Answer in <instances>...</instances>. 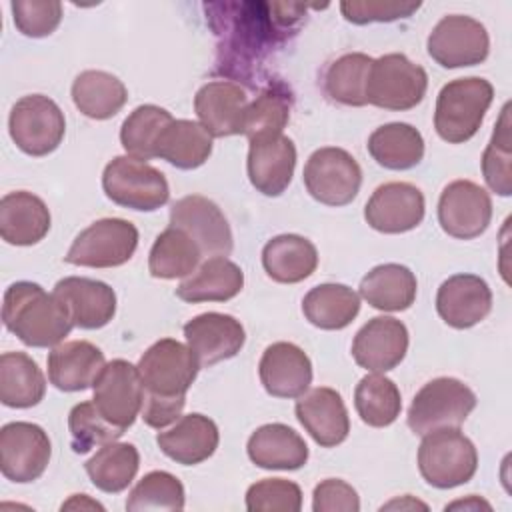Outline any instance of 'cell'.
<instances>
[{
  "mask_svg": "<svg viewBox=\"0 0 512 512\" xmlns=\"http://www.w3.org/2000/svg\"><path fill=\"white\" fill-rule=\"evenodd\" d=\"M302 312L320 330H342L358 316L360 296L346 284H318L302 298Z\"/></svg>",
  "mask_w": 512,
  "mask_h": 512,
  "instance_id": "34",
  "label": "cell"
},
{
  "mask_svg": "<svg viewBox=\"0 0 512 512\" xmlns=\"http://www.w3.org/2000/svg\"><path fill=\"white\" fill-rule=\"evenodd\" d=\"M354 406L364 424L372 428L390 426L402 410L400 390L390 378L372 372L356 384Z\"/></svg>",
  "mask_w": 512,
  "mask_h": 512,
  "instance_id": "42",
  "label": "cell"
},
{
  "mask_svg": "<svg viewBox=\"0 0 512 512\" xmlns=\"http://www.w3.org/2000/svg\"><path fill=\"white\" fill-rule=\"evenodd\" d=\"M52 456L46 430L32 422H8L0 430V470L4 478L26 484L38 480Z\"/></svg>",
  "mask_w": 512,
  "mask_h": 512,
  "instance_id": "14",
  "label": "cell"
},
{
  "mask_svg": "<svg viewBox=\"0 0 512 512\" xmlns=\"http://www.w3.org/2000/svg\"><path fill=\"white\" fill-rule=\"evenodd\" d=\"M128 100V90L120 78L104 70H84L72 82L74 106L92 120L116 116Z\"/></svg>",
  "mask_w": 512,
  "mask_h": 512,
  "instance_id": "33",
  "label": "cell"
},
{
  "mask_svg": "<svg viewBox=\"0 0 512 512\" xmlns=\"http://www.w3.org/2000/svg\"><path fill=\"white\" fill-rule=\"evenodd\" d=\"M424 212V194L410 182L380 184L364 206L368 226L382 234L414 230L424 220Z\"/></svg>",
  "mask_w": 512,
  "mask_h": 512,
  "instance_id": "17",
  "label": "cell"
},
{
  "mask_svg": "<svg viewBox=\"0 0 512 512\" xmlns=\"http://www.w3.org/2000/svg\"><path fill=\"white\" fill-rule=\"evenodd\" d=\"M302 180L316 202L326 206H346L358 196L362 170L350 152L326 146L310 154Z\"/></svg>",
  "mask_w": 512,
  "mask_h": 512,
  "instance_id": "11",
  "label": "cell"
},
{
  "mask_svg": "<svg viewBox=\"0 0 512 512\" xmlns=\"http://www.w3.org/2000/svg\"><path fill=\"white\" fill-rule=\"evenodd\" d=\"M420 8V2H340L342 16L352 24L394 22L408 18Z\"/></svg>",
  "mask_w": 512,
  "mask_h": 512,
  "instance_id": "49",
  "label": "cell"
},
{
  "mask_svg": "<svg viewBox=\"0 0 512 512\" xmlns=\"http://www.w3.org/2000/svg\"><path fill=\"white\" fill-rule=\"evenodd\" d=\"M368 54L350 52L336 58L322 76L324 94L342 106H366V82L372 66Z\"/></svg>",
  "mask_w": 512,
  "mask_h": 512,
  "instance_id": "41",
  "label": "cell"
},
{
  "mask_svg": "<svg viewBox=\"0 0 512 512\" xmlns=\"http://www.w3.org/2000/svg\"><path fill=\"white\" fill-rule=\"evenodd\" d=\"M246 508L250 512H298L302 490L292 480L264 478L246 490Z\"/></svg>",
  "mask_w": 512,
  "mask_h": 512,
  "instance_id": "47",
  "label": "cell"
},
{
  "mask_svg": "<svg viewBox=\"0 0 512 512\" xmlns=\"http://www.w3.org/2000/svg\"><path fill=\"white\" fill-rule=\"evenodd\" d=\"M104 366V354L92 342H60L48 354V380L62 392H78L92 388Z\"/></svg>",
  "mask_w": 512,
  "mask_h": 512,
  "instance_id": "27",
  "label": "cell"
},
{
  "mask_svg": "<svg viewBox=\"0 0 512 512\" xmlns=\"http://www.w3.org/2000/svg\"><path fill=\"white\" fill-rule=\"evenodd\" d=\"M248 178L264 196H280L292 182L296 168V146L284 136H266L248 140Z\"/></svg>",
  "mask_w": 512,
  "mask_h": 512,
  "instance_id": "22",
  "label": "cell"
},
{
  "mask_svg": "<svg viewBox=\"0 0 512 512\" xmlns=\"http://www.w3.org/2000/svg\"><path fill=\"white\" fill-rule=\"evenodd\" d=\"M408 352V328L392 316L370 318L354 336L352 356L370 372L396 368Z\"/></svg>",
  "mask_w": 512,
  "mask_h": 512,
  "instance_id": "20",
  "label": "cell"
},
{
  "mask_svg": "<svg viewBox=\"0 0 512 512\" xmlns=\"http://www.w3.org/2000/svg\"><path fill=\"white\" fill-rule=\"evenodd\" d=\"M314 512H358V492L340 478H326L312 492Z\"/></svg>",
  "mask_w": 512,
  "mask_h": 512,
  "instance_id": "50",
  "label": "cell"
},
{
  "mask_svg": "<svg viewBox=\"0 0 512 512\" xmlns=\"http://www.w3.org/2000/svg\"><path fill=\"white\" fill-rule=\"evenodd\" d=\"M368 152L386 170H410L424 158L422 134L406 122H390L368 138Z\"/></svg>",
  "mask_w": 512,
  "mask_h": 512,
  "instance_id": "36",
  "label": "cell"
},
{
  "mask_svg": "<svg viewBox=\"0 0 512 512\" xmlns=\"http://www.w3.org/2000/svg\"><path fill=\"white\" fill-rule=\"evenodd\" d=\"M64 508H66V510H68V508H98V510H104L102 504L90 500L86 494H74L68 502L62 504V510H64Z\"/></svg>",
  "mask_w": 512,
  "mask_h": 512,
  "instance_id": "51",
  "label": "cell"
},
{
  "mask_svg": "<svg viewBox=\"0 0 512 512\" xmlns=\"http://www.w3.org/2000/svg\"><path fill=\"white\" fill-rule=\"evenodd\" d=\"M476 408V394L458 378L440 376L426 382L408 408V426L424 436L440 428H458Z\"/></svg>",
  "mask_w": 512,
  "mask_h": 512,
  "instance_id": "7",
  "label": "cell"
},
{
  "mask_svg": "<svg viewBox=\"0 0 512 512\" xmlns=\"http://www.w3.org/2000/svg\"><path fill=\"white\" fill-rule=\"evenodd\" d=\"M140 468V454L130 442H108L88 462L86 474L92 484L108 494L126 490Z\"/></svg>",
  "mask_w": 512,
  "mask_h": 512,
  "instance_id": "40",
  "label": "cell"
},
{
  "mask_svg": "<svg viewBox=\"0 0 512 512\" xmlns=\"http://www.w3.org/2000/svg\"><path fill=\"white\" fill-rule=\"evenodd\" d=\"M244 286V272L226 256H212L202 262L190 276H186L176 296L184 302H226L240 294Z\"/></svg>",
  "mask_w": 512,
  "mask_h": 512,
  "instance_id": "30",
  "label": "cell"
},
{
  "mask_svg": "<svg viewBox=\"0 0 512 512\" xmlns=\"http://www.w3.org/2000/svg\"><path fill=\"white\" fill-rule=\"evenodd\" d=\"M262 266L274 282L296 284L314 274L318 250L300 234H280L264 244Z\"/></svg>",
  "mask_w": 512,
  "mask_h": 512,
  "instance_id": "31",
  "label": "cell"
},
{
  "mask_svg": "<svg viewBox=\"0 0 512 512\" xmlns=\"http://www.w3.org/2000/svg\"><path fill=\"white\" fill-rule=\"evenodd\" d=\"M200 364L188 344L174 338L154 342L138 360L144 384L142 420L156 430L166 428L182 416L186 392L196 380Z\"/></svg>",
  "mask_w": 512,
  "mask_h": 512,
  "instance_id": "2",
  "label": "cell"
},
{
  "mask_svg": "<svg viewBox=\"0 0 512 512\" xmlns=\"http://www.w3.org/2000/svg\"><path fill=\"white\" fill-rule=\"evenodd\" d=\"M426 48L442 68H464L482 64L488 58L490 38L476 18L450 14L432 28Z\"/></svg>",
  "mask_w": 512,
  "mask_h": 512,
  "instance_id": "12",
  "label": "cell"
},
{
  "mask_svg": "<svg viewBox=\"0 0 512 512\" xmlns=\"http://www.w3.org/2000/svg\"><path fill=\"white\" fill-rule=\"evenodd\" d=\"M170 226L184 230L200 248L202 256H228L234 240L224 212L206 196L190 194L170 208Z\"/></svg>",
  "mask_w": 512,
  "mask_h": 512,
  "instance_id": "16",
  "label": "cell"
},
{
  "mask_svg": "<svg viewBox=\"0 0 512 512\" xmlns=\"http://www.w3.org/2000/svg\"><path fill=\"white\" fill-rule=\"evenodd\" d=\"M46 394V380L26 352L0 356V400L8 408H32Z\"/></svg>",
  "mask_w": 512,
  "mask_h": 512,
  "instance_id": "37",
  "label": "cell"
},
{
  "mask_svg": "<svg viewBox=\"0 0 512 512\" xmlns=\"http://www.w3.org/2000/svg\"><path fill=\"white\" fill-rule=\"evenodd\" d=\"M102 188L114 204L140 212H154L170 198L166 176L146 160L128 154L106 164Z\"/></svg>",
  "mask_w": 512,
  "mask_h": 512,
  "instance_id": "6",
  "label": "cell"
},
{
  "mask_svg": "<svg viewBox=\"0 0 512 512\" xmlns=\"http://www.w3.org/2000/svg\"><path fill=\"white\" fill-rule=\"evenodd\" d=\"M492 220L490 194L472 180L450 182L438 200L442 230L458 240H472L486 232Z\"/></svg>",
  "mask_w": 512,
  "mask_h": 512,
  "instance_id": "15",
  "label": "cell"
},
{
  "mask_svg": "<svg viewBox=\"0 0 512 512\" xmlns=\"http://www.w3.org/2000/svg\"><path fill=\"white\" fill-rule=\"evenodd\" d=\"M184 508V486L182 482L164 470L148 472L130 490L126 510H182Z\"/></svg>",
  "mask_w": 512,
  "mask_h": 512,
  "instance_id": "44",
  "label": "cell"
},
{
  "mask_svg": "<svg viewBox=\"0 0 512 512\" xmlns=\"http://www.w3.org/2000/svg\"><path fill=\"white\" fill-rule=\"evenodd\" d=\"M428 90V74L420 64H414L400 52L384 54L372 60L366 102L384 110H410L418 106Z\"/></svg>",
  "mask_w": 512,
  "mask_h": 512,
  "instance_id": "8",
  "label": "cell"
},
{
  "mask_svg": "<svg viewBox=\"0 0 512 512\" xmlns=\"http://www.w3.org/2000/svg\"><path fill=\"white\" fill-rule=\"evenodd\" d=\"M478 468V452L460 428H440L424 434L418 448L422 478L440 490L456 488L472 480Z\"/></svg>",
  "mask_w": 512,
  "mask_h": 512,
  "instance_id": "5",
  "label": "cell"
},
{
  "mask_svg": "<svg viewBox=\"0 0 512 512\" xmlns=\"http://www.w3.org/2000/svg\"><path fill=\"white\" fill-rule=\"evenodd\" d=\"M494 88L486 78L468 76L456 78L442 86L436 98L434 128L448 144L468 142L492 104Z\"/></svg>",
  "mask_w": 512,
  "mask_h": 512,
  "instance_id": "4",
  "label": "cell"
},
{
  "mask_svg": "<svg viewBox=\"0 0 512 512\" xmlns=\"http://www.w3.org/2000/svg\"><path fill=\"white\" fill-rule=\"evenodd\" d=\"M212 154V136L200 122L172 120L160 134L156 144V158L180 170H194L202 166Z\"/></svg>",
  "mask_w": 512,
  "mask_h": 512,
  "instance_id": "35",
  "label": "cell"
},
{
  "mask_svg": "<svg viewBox=\"0 0 512 512\" xmlns=\"http://www.w3.org/2000/svg\"><path fill=\"white\" fill-rule=\"evenodd\" d=\"M14 26L30 38L52 34L62 20V4L58 0H14Z\"/></svg>",
  "mask_w": 512,
  "mask_h": 512,
  "instance_id": "48",
  "label": "cell"
},
{
  "mask_svg": "<svg viewBox=\"0 0 512 512\" xmlns=\"http://www.w3.org/2000/svg\"><path fill=\"white\" fill-rule=\"evenodd\" d=\"M184 338L200 368H206L236 356L246 342V332L230 314L204 312L184 324Z\"/></svg>",
  "mask_w": 512,
  "mask_h": 512,
  "instance_id": "18",
  "label": "cell"
},
{
  "mask_svg": "<svg viewBox=\"0 0 512 512\" xmlns=\"http://www.w3.org/2000/svg\"><path fill=\"white\" fill-rule=\"evenodd\" d=\"M438 316L456 330L482 322L492 310V290L476 274H454L444 280L436 294Z\"/></svg>",
  "mask_w": 512,
  "mask_h": 512,
  "instance_id": "21",
  "label": "cell"
},
{
  "mask_svg": "<svg viewBox=\"0 0 512 512\" xmlns=\"http://www.w3.org/2000/svg\"><path fill=\"white\" fill-rule=\"evenodd\" d=\"M172 120V114L156 104H142L134 108L120 128L122 148L128 156L140 160L156 158L158 138Z\"/></svg>",
  "mask_w": 512,
  "mask_h": 512,
  "instance_id": "43",
  "label": "cell"
},
{
  "mask_svg": "<svg viewBox=\"0 0 512 512\" xmlns=\"http://www.w3.org/2000/svg\"><path fill=\"white\" fill-rule=\"evenodd\" d=\"M136 248L138 228L130 220L100 218L74 238L64 260L86 268H114L126 264Z\"/></svg>",
  "mask_w": 512,
  "mask_h": 512,
  "instance_id": "9",
  "label": "cell"
},
{
  "mask_svg": "<svg viewBox=\"0 0 512 512\" xmlns=\"http://www.w3.org/2000/svg\"><path fill=\"white\" fill-rule=\"evenodd\" d=\"M198 244L180 228L168 226L160 232L150 248L148 270L154 278L174 280L190 276L200 264Z\"/></svg>",
  "mask_w": 512,
  "mask_h": 512,
  "instance_id": "39",
  "label": "cell"
},
{
  "mask_svg": "<svg viewBox=\"0 0 512 512\" xmlns=\"http://www.w3.org/2000/svg\"><path fill=\"white\" fill-rule=\"evenodd\" d=\"M264 390L274 398H300L312 384V362L292 342L270 344L258 364Z\"/></svg>",
  "mask_w": 512,
  "mask_h": 512,
  "instance_id": "24",
  "label": "cell"
},
{
  "mask_svg": "<svg viewBox=\"0 0 512 512\" xmlns=\"http://www.w3.org/2000/svg\"><path fill=\"white\" fill-rule=\"evenodd\" d=\"M294 94L292 88L282 80H268L260 88L258 96L248 102L244 116V136L248 140L278 136L290 120Z\"/></svg>",
  "mask_w": 512,
  "mask_h": 512,
  "instance_id": "38",
  "label": "cell"
},
{
  "mask_svg": "<svg viewBox=\"0 0 512 512\" xmlns=\"http://www.w3.org/2000/svg\"><path fill=\"white\" fill-rule=\"evenodd\" d=\"M2 322L20 342L32 348L58 346L72 330L66 306L40 284L20 280L6 288Z\"/></svg>",
  "mask_w": 512,
  "mask_h": 512,
  "instance_id": "3",
  "label": "cell"
},
{
  "mask_svg": "<svg viewBox=\"0 0 512 512\" xmlns=\"http://www.w3.org/2000/svg\"><path fill=\"white\" fill-rule=\"evenodd\" d=\"M508 104L502 108L500 120L482 154V174L492 192L498 196L512 194V150H510V120Z\"/></svg>",
  "mask_w": 512,
  "mask_h": 512,
  "instance_id": "45",
  "label": "cell"
},
{
  "mask_svg": "<svg viewBox=\"0 0 512 512\" xmlns=\"http://www.w3.org/2000/svg\"><path fill=\"white\" fill-rule=\"evenodd\" d=\"M54 294L66 306L74 326L98 330L116 314V292L102 280L66 276L56 282Z\"/></svg>",
  "mask_w": 512,
  "mask_h": 512,
  "instance_id": "23",
  "label": "cell"
},
{
  "mask_svg": "<svg viewBox=\"0 0 512 512\" xmlns=\"http://www.w3.org/2000/svg\"><path fill=\"white\" fill-rule=\"evenodd\" d=\"M416 290L418 282L414 272L394 262L374 266L360 280V296L382 312L408 310L416 300Z\"/></svg>",
  "mask_w": 512,
  "mask_h": 512,
  "instance_id": "32",
  "label": "cell"
},
{
  "mask_svg": "<svg viewBox=\"0 0 512 512\" xmlns=\"http://www.w3.org/2000/svg\"><path fill=\"white\" fill-rule=\"evenodd\" d=\"M68 430L72 438V450L86 454L92 448H102L108 442L118 440L124 430L110 424L96 408L94 402H80L68 414Z\"/></svg>",
  "mask_w": 512,
  "mask_h": 512,
  "instance_id": "46",
  "label": "cell"
},
{
  "mask_svg": "<svg viewBox=\"0 0 512 512\" xmlns=\"http://www.w3.org/2000/svg\"><path fill=\"white\" fill-rule=\"evenodd\" d=\"M218 38L216 70L252 82L270 50L294 32L306 6L280 2H210L204 4Z\"/></svg>",
  "mask_w": 512,
  "mask_h": 512,
  "instance_id": "1",
  "label": "cell"
},
{
  "mask_svg": "<svg viewBox=\"0 0 512 512\" xmlns=\"http://www.w3.org/2000/svg\"><path fill=\"white\" fill-rule=\"evenodd\" d=\"M8 130L10 138L24 154L38 158L60 146L66 132V120L64 112L52 98L44 94H30L12 106Z\"/></svg>",
  "mask_w": 512,
  "mask_h": 512,
  "instance_id": "10",
  "label": "cell"
},
{
  "mask_svg": "<svg viewBox=\"0 0 512 512\" xmlns=\"http://www.w3.org/2000/svg\"><path fill=\"white\" fill-rule=\"evenodd\" d=\"M94 398L98 412L116 428L128 430L142 412L144 384L138 366L116 358L108 362L94 382Z\"/></svg>",
  "mask_w": 512,
  "mask_h": 512,
  "instance_id": "13",
  "label": "cell"
},
{
  "mask_svg": "<svg viewBox=\"0 0 512 512\" xmlns=\"http://www.w3.org/2000/svg\"><path fill=\"white\" fill-rule=\"evenodd\" d=\"M220 442V432L214 420L204 414L192 412L180 416L176 424L164 432H158V448L176 464L194 466L208 460Z\"/></svg>",
  "mask_w": 512,
  "mask_h": 512,
  "instance_id": "26",
  "label": "cell"
},
{
  "mask_svg": "<svg viewBox=\"0 0 512 512\" xmlns=\"http://www.w3.org/2000/svg\"><path fill=\"white\" fill-rule=\"evenodd\" d=\"M248 458L264 470H298L308 462L304 438L290 426L274 422L256 428L246 444Z\"/></svg>",
  "mask_w": 512,
  "mask_h": 512,
  "instance_id": "29",
  "label": "cell"
},
{
  "mask_svg": "<svg viewBox=\"0 0 512 512\" xmlns=\"http://www.w3.org/2000/svg\"><path fill=\"white\" fill-rule=\"evenodd\" d=\"M50 210L32 192H8L0 200V236L12 246L38 244L50 230Z\"/></svg>",
  "mask_w": 512,
  "mask_h": 512,
  "instance_id": "28",
  "label": "cell"
},
{
  "mask_svg": "<svg viewBox=\"0 0 512 512\" xmlns=\"http://www.w3.org/2000/svg\"><path fill=\"white\" fill-rule=\"evenodd\" d=\"M246 108V90L232 80L206 82L194 96V112L212 138L242 134Z\"/></svg>",
  "mask_w": 512,
  "mask_h": 512,
  "instance_id": "19",
  "label": "cell"
},
{
  "mask_svg": "<svg viewBox=\"0 0 512 512\" xmlns=\"http://www.w3.org/2000/svg\"><path fill=\"white\" fill-rule=\"evenodd\" d=\"M296 418L322 448L342 444L350 432V418L342 396L328 386L304 392L296 402Z\"/></svg>",
  "mask_w": 512,
  "mask_h": 512,
  "instance_id": "25",
  "label": "cell"
}]
</instances>
